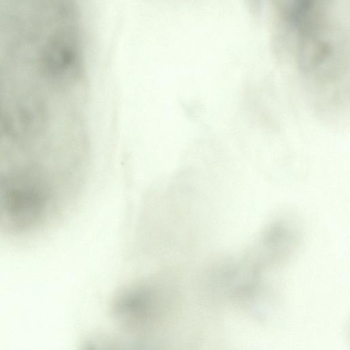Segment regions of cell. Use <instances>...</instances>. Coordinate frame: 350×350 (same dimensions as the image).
Here are the masks:
<instances>
[{"mask_svg":"<svg viewBox=\"0 0 350 350\" xmlns=\"http://www.w3.org/2000/svg\"><path fill=\"white\" fill-rule=\"evenodd\" d=\"M47 193L27 176L0 180V230L23 234L38 228L50 212Z\"/></svg>","mask_w":350,"mask_h":350,"instance_id":"6da1fadb","label":"cell"},{"mask_svg":"<svg viewBox=\"0 0 350 350\" xmlns=\"http://www.w3.org/2000/svg\"><path fill=\"white\" fill-rule=\"evenodd\" d=\"M250 12L253 15H258L261 11L262 0H246Z\"/></svg>","mask_w":350,"mask_h":350,"instance_id":"7a4b0ae2","label":"cell"}]
</instances>
